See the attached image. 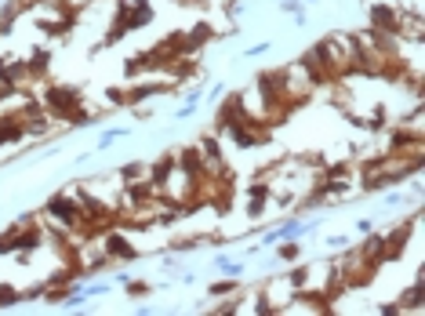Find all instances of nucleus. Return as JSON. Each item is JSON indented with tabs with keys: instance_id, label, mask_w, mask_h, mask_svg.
I'll return each instance as SVG.
<instances>
[{
	"instance_id": "9b49d317",
	"label": "nucleus",
	"mask_w": 425,
	"mask_h": 316,
	"mask_svg": "<svg viewBox=\"0 0 425 316\" xmlns=\"http://www.w3.org/2000/svg\"><path fill=\"white\" fill-rule=\"evenodd\" d=\"M237 284H240V280H233V276H225V280H215V284H211V294H215V298L233 294V291H237Z\"/></svg>"
},
{
	"instance_id": "7ed1b4c3",
	"label": "nucleus",
	"mask_w": 425,
	"mask_h": 316,
	"mask_svg": "<svg viewBox=\"0 0 425 316\" xmlns=\"http://www.w3.org/2000/svg\"><path fill=\"white\" fill-rule=\"evenodd\" d=\"M294 294H298V287L291 284V276H269V280L258 287V298L269 305V312H273V316H280L284 305H287Z\"/></svg>"
},
{
	"instance_id": "423d86ee",
	"label": "nucleus",
	"mask_w": 425,
	"mask_h": 316,
	"mask_svg": "<svg viewBox=\"0 0 425 316\" xmlns=\"http://www.w3.org/2000/svg\"><path fill=\"white\" fill-rule=\"evenodd\" d=\"M396 305H400V312H403V309H407V312H421V305H425V276H421V269L414 272L411 291H403Z\"/></svg>"
},
{
	"instance_id": "a211bd4d",
	"label": "nucleus",
	"mask_w": 425,
	"mask_h": 316,
	"mask_svg": "<svg viewBox=\"0 0 425 316\" xmlns=\"http://www.w3.org/2000/svg\"><path fill=\"white\" fill-rule=\"evenodd\" d=\"M0 4H4V0H0Z\"/></svg>"
},
{
	"instance_id": "4468645a",
	"label": "nucleus",
	"mask_w": 425,
	"mask_h": 316,
	"mask_svg": "<svg viewBox=\"0 0 425 316\" xmlns=\"http://www.w3.org/2000/svg\"><path fill=\"white\" fill-rule=\"evenodd\" d=\"M160 269H178V255H160Z\"/></svg>"
},
{
	"instance_id": "20e7f679",
	"label": "nucleus",
	"mask_w": 425,
	"mask_h": 316,
	"mask_svg": "<svg viewBox=\"0 0 425 316\" xmlns=\"http://www.w3.org/2000/svg\"><path fill=\"white\" fill-rule=\"evenodd\" d=\"M265 207H269V185H265L262 178H254V182L244 189V215L258 222V218L265 215Z\"/></svg>"
},
{
	"instance_id": "0eeeda50",
	"label": "nucleus",
	"mask_w": 425,
	"mask_h": 316,
	"mask_svg": "<svg viewBox=\"0 0 425 316\" xmlns=\"http://www.w3.org/2000/svg\"><path fill=\"white\" fill-rule=\"evenodd\" d=\"M26 142V124L18 120V116H4L0 113V149L4 145H18Z\"/></svg>"
},
{
	"instance_id": "f3484780",
	"label": "nucleus",
	"mask_w": 425,
	"mask_h": 316,
	"mask_svg": "<svg viewBox=\"0 0 425 316\" xmlns=\"http://www.w3.org/2000/svg\"><path fill=\"white\" fill-rule=\"evenodd\" d=\"M222 95H225V84H215V88L207 91V98H222Z\"/></svg>"
},
{
	"instance_id": "9d476101",
	"label": "nucleus",
	"mask_w": 425,
	"mask_h": 316,
	"mask_svg": "<svg viewBox=\"0 0 425 316\" xmlns=\"http://www.w3.org/2000/svg\"><path fill=\"white\" fill-rule=\"evenodd\" d=\"M120 138H128V128H109V131H102V138H98L95 153H98V149H109V145H117Z\"/></svg>"
},
{
	"instance_id": "f03ea898",
	"label": "nucleus",
	"mask_w": 425,
	"mask_h": 316,
	"mask_svg": "<svg viewBox=\"0 0 425 316\" xmlns=\"http://www.w3.org/2000/svg\"><path fill=\"white\" fill-rule=\"evenodd\" d=\"M76 189H80L88 200H95V204H102V207H109V211H117L120 193H124V178H120V171H113V175H95V178L80 182Z\"/></svg>"
},
{
	"instance_id": "f8f14e48",
	"label": "nucleus",
	"mask_w": 425,
	"mask_h": 316,
	"mask_svg": "<svg viewBox=\"0 0 425 316\" xmlns=\"http://www.w3.org/2000/svg\"><path fill=\"white\" fill-rule=\"evenodd\" d=\"M327 247L331 251H345V247H349V236H345V233L342 236H327Z\"/></svg>"
},
{
	"instance_id": "f257e3e1",
	"label": "nucleus",
	"mask_w": 425,
	"mask_h": 316,
	"mask_svg": "<svg viewBox=\"0 0 425 316\" xmlns=\"http://www.w3.org/2000/svg\"><path fill=\"white\" fill-rule=\"evenodd\" d=\"M320 51H324V58H327V69H331L334 80H338V76H345V73H356V69H360L353 33H327L324 40H320Z\"/></svg>"
},
{
	"instance_id": "6e6552de",
	"label": "nucleus",
	"mask_w": 425,
	"mask_h": 316,
	"mask_svg": "<svg viewBox=\"0 0 425 316\" xmlns=\"http://www.w3.org/2000/svg\"><path fill=\"white\" fill-rule=\"evenodd\" d=\"M302 258V244L298 240H284V247H277V262L280 265H294Z\"/></svg>"
},
{
	"instance_id": "1a4fd4ad",
	"label": "nucleus",
	"mask_w": 425,
	"mask_h": 316,
	"mask_svg": "<svg viewBox=\"0 0 425 316\" xmlns=\"http://www.w3.org/2000/svg\"><path fill=\"white\" fill-rule=\"evenodd\" d=\"M215 269H218V272H225V276H233V280H240V276H244V262L225 258V255H218V258H215Z\"/></svg>"
},
{
	"instance_id": "2eb2a0df",
	"label": "nucleus",
	"mask_w": 425,
	"mask_h": 316,
	"mask_svg": "<svg viewBox=\"0 0 425 316\" xmlns=\"http://www.w3.org/2000/svg\"><path fill=\"white\" fill-rule=\"evenodd\" d=\"M371 229H374V218H360L356 222V233H371Z\"/></svg>"
},
{
	"instance_id": "dca6fc26",
	"label": "nucleus",
	"mask_w": 425,
	"mask_h": 316,
	"mask_svg": "<svg viewBox=\"0 0 425 316\" xmlns=\"http://www.w3.org/2000/svg\"><path fill=\"white\" fill-rule=\"evenodd\" d=\"M381 312H385V316H396V312H400V305H396V302H385V305H381Z\"/></svg>"
},
{
	"instance_id": "ddd939ff",
	"label": "nucleus",
	"mask_w": 425,
	"mask_h": 316,
	"mask_svg": "<svg viewBox=\"0 0 425 316\" xmlns=\"http://www.w3.org/2000/svg\"><path fill=\"white\" fill-rule=\"evenodd\" d=\"M269 48H273V44H269V40H262V44H251V48L244 51V58H258V55H265Z\"/></svg>"
},
{
	"instance_id": "39448f33",
	"label": "nucleus",
	"mask_w": 425,
	"mask_h": 316,
	"mask_svg": "<svg viewBox=\"0 0 425 316\" xmlns=\"http://www.w3.org/2000/svg\"><path fill=\"white\" fill-rule=\"evenodd\" d=\"M305 233V222H298V218H287V222H280L277 229H269L262 240H258V251L262 247H273V244H284V240H298V236Z\"/></svg>"
}]
</instances>
